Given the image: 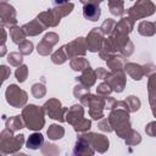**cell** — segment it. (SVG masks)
I'll list each match as a JSON object with an SVG mask.
<instances>
[{
	"label": "cell",
	"instance_id": "obj_1",
	"mask_svg": "<svg viewBox=\"0 0 156 156\" xmlns=\"http://www.w3.org/2000/svg\"><path fill=\"white\" fill-rule=\"evenodd\" d=\"M107 118L111 123L112 130L117 134V136L126 139L132 132L129 111L124 108H112Z\"/></svg>",
	"mask_w": 156,
	"mask_h": 156
},
{
	"label": "cell",
	"instance_id": "obj_2",
	"mask_svg": "<svg viewBox=\"0 0 156 156\" xmlns=\"http://www.w3.org/2000/svg\"><path fill=\"white\" fill-rule=\"evenodd\" d=\"M73 9H74V5L72 2L54 6L52 9H48L46 11L40 12L37 16V18H39L46 27H56V26H58L61 18L68 16Z\"/></svg>",
	"mask_w": 156,
	"mask_h": 156
},
{
	"label": "cell",
	"instance_id": "obj_3",
	"mask_svg": "<svg viewBox=\"0 0 156 156\" xmlns=\"http://www.w3.org/2000/svg\"><path fill=\"white\" fill-rule=\"evenodd\" d=\"M45 111L43 106H37L33 104H29L23 107L22 110V117L24 121V124L30 130H40L45 126Z\"/></svg>",
	"mask_w": 156,
	"mask_h": 156
},
{
	"label": "cell",
	"instance_id": "obj_4",
	"mask_svg": "<svg viewBox=\"0 0 156 156\" xmlns=\"http://www.w3.org/2000/svg\"><path fill=\"white\" fill-rule=\"evenodd\" d=\"M24 144V135L17 134L13 135V130L5 128L0 133V154H17Z\"/></svg>",
	"mask_w": 156,
	"mask_h": 156
},
{
	"label": "cell",
	"instance_id": "obj_5",
	"mask_svg": "<svg viewBox=\"0 0 156 156\" xmlns=\"http://www.w3.org/2000/svg\"><path fill=\"white\" fill-rule=\"evenodd\" d=\"M155 11L156 6L151 0H136V2L127 10V15L136 21L154 15Z\"/></svg>",
	"mask_w": 156,
	"mask_h": 156
},
{
	"label": "cell",
	"instance_id": "obj_6",
	"mask_svg": "<svg viewBox=\"0 0 156 156\" xmlns=\"http://www.w3.org/2000/svg\"><path fill=\"white\" fill-rule=\"evenodd\" d=\"M5 98L10 106L15 108L24 107L28 101V94L17 84H10L5 90Z\"/></svg>",
	"mask_w": 156,
	"mask_h": 156
},
{
	"label": "cell",
	"instance_id": "obj_7",
	"mask_svg": "<svg viewBox=\"0 0 156 156\" xmlns=\"http://www.w3.org/2000/svg\"><path fill=\"white\" fill-rule=\"evenodd\" d=\"M43 108L50 118H52L55 121H58V122H66L65 117H66V112H67L68 108L63 107L58 99H55V98L49 99L48 101L44 102Z\"/></svg>",
	"mask_w": 156,
	"mask_h": 156
},
{
	"label": "cell",
	"instance_id": "obj_8",
	"mask_svg": "<svg viewBox=\"0 0 156 156\" xmlns=\"http://www.w3.org/2000/svg\"><path fill=\"white\" fill-rule=\"evenodd\" d=\"M63 46H65V50H66L68 58H73L77 56H84L87 54V50H88L87 40L83 37H78L74 40L65 44Z\"/></svg>",
	"mask_w": 156,
	"mask_h": 156
},
{
	"label": "cell",
	"instance_id": "obj_9",
	"mask_svg": "<svg viewBox=\"0 0 156 156\" xmlns=\"http://www.w3.org/2000/svg\"><path fill=\"white\" fill-rule=\"evenodd\" d=\"M83 134L88 141L90 143V145L93 146V149L99 152V154H104L108 150L110 146V141L108 138L104 134H99V133H91V132H87V133H80Z\"/></svg>",
	"mask_w": 156,
	"mask_h": 156
},
{
	"label": "cell",
	"instance_id": "obj_10",
	"mask_svg": "<svg viewBox=\"0 0 156 156\" xmlns=\"http://www.w3.org/2000/svg\"><path fill=\"white\" fill-rule=\"evenodd\" d=\"M0 22H1V27L11 28L13 26H17L15 7L4 1L0 2Z\"/></svg>",
	"mask_w": 156,
	"mask_h": 156
},
{
	"label": "cell",
	"instance_id": "obj_11",
	"mask_svg": "<svg viewBox=\"0 0 156 156\" xmlns=\"http://www.w3.org/2000/svg\"><path fill=\"white\" fill-rule=\"evenodd\" d=\"M60 38L58 34L55 32H49L44 35V38L39 41V44L37 45V51L39 55L41 56H49L52 51V48L58 43Z\"/></svg>",
	"mask_w": 156,
	"mask_h": 156
},
{
	"label": "cell",
	"instance_id": "obj_12",
	"mask_svg": "<svg viewBox=\"0 0 156 156\" xmlns=\"http://www.w3.org/2000/svg\"><path fill=\"white\" fill-rule=\"evenodd\" d=\"M104 37H105V35H104V33L101 32L100 27L93 28V29L88 33V35H87V38H85L88 50H89L90 52H98V51H100L101 48H102L104 40H105Z\"/></svg>",
	"mask_w": 156,
	"mask_h": 156
},
{
	"label": "cell",
	"instance_id": "obj_13",
	"mask_svg": "<svg viewBox=\"0 0 156 156\" xmlns=\"http://www.w3.org/2000/svg\"><path fill=\"white\" fill-rule=\"evenodd\" d=\"M88 107H89V116L98 121V119H101L104 118V110H105V96H101V95H93L91 94V98H90V101L88 104Z\"/></svg>",
	"mask_w": 156,
	"mask_h": 156
},
{
	"label": "cell",
	"instance_id": "obj_14",
	"mask_svg": "<svg viewBox=\"0 0 156 156\" xmlns=\"http://www.w3.org/2000/svg\"><path fill=\"white\" fill-rule=\"evenodd\" d=\"M105 82H107L110 84V87L112 88V90L115 93H122L126 88V83H127V78H126V73L124 72H108L107 77L105 78Z\"/></svg>",
	"mask_w": 156,
	"mask_h": 156
},
{
	"label": "cell",
	"instance_id": "obj_15",
	"mask_svg": "<svg viewBox=\"0 0 156 156\" xmlns=\"http://www.w3.org/2000/svg\"><path fill=\"white\" fill-rule=\"evenodd\" d=\"M95 152L96 151L93 149V146L90 145L88 139L83 134L78 135L76 145L73 147V155H76V156H93Z\"/></svg>",
	"mask_w": 156,
	"mask_h": 156
},
{
	"label": "cell",
	"instance_id": "obj_16",
	"mask_svg": "<svg viewBox=\"0 0 156 156\" xmlns=\"http://www.w3.org/2000/svg\"><path fill=\"white\" fill-rule=\"evenodd\" d=\"M106 65L111 72H124V67L127 65V57L121 54H112L107 57Z\"/></svg>",
	"mask_w": 156,
	"mask_h": 156
},
{
	"label": "cell",
	"instance_id": "obj_17",
	"mask_svg": "<svg viewBox=\"0 0 156 156\" xmlns=\"http://www.w3.org/2000/svg\"><path fill=\"white\" fill-rule=\"evenodd\" d=\"M66 122L69 123L72 127L78 123L79 121H82L84 118V108L82 104H76L73 106H71L67 112H66Z\"/></svg>",
	"mask_w": 156,
	"mask_h": 156
},
{
	"label": "cell",
	"instance_id": "obj_18",
	"mask_svg": "<svg viewBox=\"0 0 156 156\" xmlns=\"http://www.w3.org/2000/svg\"><path fill=\"white\" fill-rule=\"evenodd\" d=\"M46 28L48 27L37 17L33 21H30V22H28V23L22 26V29H23V32L26 33L27 37H35V35L43 33Z\"/></svg>",
	"mask_w": 156,
	"mask_h": 156
},
{
	"label": "cell",
	"instance_id": "obj_19",
	"mask_svg": "<svg viewBox=\"0 0 156 156\" xmlns=\"http://www.w3.org/2000/svg\"><path fill=\"white\" fill-rule=\"evenodd\" d=\"M96 79H98L96 73H95V71H94L90 66L87 67L84 71H82V74H80V76L76 77L77 83L82 84L83 87H85V88H88V89L91 88V87L95 84Z\"/></svg>",
	"mask_w": 156,
	"mask_h": 156
},
{
	"label": "cell",
	"instance_id": "obj_20",
	"mask_svg": "<svg viewBox=\"0 0 156 156\" xmlns=\"http://www.w3.org/2000/svg\"><path fill=\"white\" fill-rule=\"evenodd\" d=\"M134 20L132 17H129L128 15L122 17L115 26V29L112 33H117V34H126L129 35V33L134 29Z\"/></svg>",
	"mask_w": 156,
	"mask_h": 156
},
{
	"label": "cell",
	"instance_id": "obj_21",
	"mask_svg": "<svg viewBox=\"0 0 156 156\" xmlns=\"http://www.w3.org/2000/svg\"><path fill=\"white\" fill-rule=\"evenodd\" d=\"M147 94H149V104H150V107H151L152 116L156 117V73H154L149 77Z\"/></svg>",
	"mask_w": 156,
	"mask_h": 156
},
{
	"label": "cell",
	"instance_id": "obj_22",
	"mask_svg": "<svg viewBox=\"0 0 156 156\" xmlns=\"http://www.w3.org/2000/svg\"><path fill=\"white\" fill-rule=\"evenodd\" d=\"M83 16L85 20H89L91 22H96L101 16V9L98 4L88 2L83 6Z\"/></svg>",
	"mask_w": 156,
	"mask_h": 156
},
{
	"label": "cell",
	"instance_id": "obj_23",
	"mask_svg": "<svg viewBox=\"0 0 156 156\" xmlns=\"http://www.w3.org/2000/svg\"><path fill=\"white\" fill-rule=\"evenodd\" d=\"M124 72H127V74L134 80H140L144 77L143 66L134 63V62H127V65L124 67Z\"/></svg>",
	"mask_w": 156,
	"mask_h": 156
},
{
	"label": "cell",
	"instance_id": "obj_24",
	"mask_svg": "<svg viewBox=\"0 0 156 156\" xmlns=\"http://www.w3.org/2000/svg\"><path fill=\"white\" fill-rule=\"evenodd\" d=\"M138 33L143 37H152L156 33V21H141L138 24Z\"/></svg>",
	"mask_w": 156,
	"mask_h": 156
},
{
	"label": "cell",
	"instance_id": "obj_25",
	"mask_svg": "<svg viewBox=\"0 0 156 156\" xmlns=\"http://www.w3.org/2000/svg\"><path fill=\"white\" fill-rule=\"evenodd\" d=\"M44 145V136L40 133H33L28 136L27 141H26V146L30 150H38L39 147L41 149V146Z\"/></svg>",
	"mask_w": 156,
	"mask_h": 156
},
{
	"label": "cell",
	"instance_id": "obj_26",
	"mask_svg": "<svg viewBox=\"0 0 156 156\" xmlns=\"http://www.w3.org/2000/svg\"><path fill=\"white\" fill-rule=\"evenodd\" d=\"M112 54H117V52H116V49H115V45H113L112 39L110 37H107V39L104 40V44H102L101 50L99 51V56H100V58H102V60L106 61L107 57L111 56Z\"/></svg>",
	"mask_w": 156,
	"mask_h": 156
},
{
	"label": "cell",
	"instance_id": "obj_27",
	"mask_svg": "<svg viewBox=\"0 0 156 156\" xmlns=\"http://www.w3.org/2000/svg\"><path fill=\"white\" fill-rule=\"evenodd\" d=\"M107 6L110 12L113 16H118V17H123L126 10H124V0H108L107 1Z\"/></svg>",
	"mask_w": 156,
	"mask_h": 156
},
{
	"label": "cell",
	"instance_id": "obj_28",
	"mask_svg": "<svg viewBox=\"0 0 156 156\" xmlns=\"http://www.w3.org/2000/svg\"><path fill=\"white\" fill-rule=\"evenodd\" d=\"M46 134H48V138L50 140H58L65 135V128L61 124L54 123V124L49 126V128L46 130Z\"/></svg>",
	"mask_w": 156,
	"mask_h": 156
},
{
	"label": "cell",
	"instance_id": "obj_29",
	"mask_svg": "<svg viewBox=\"0 0 156 156\" xmlns=\"http://www.w3.org/2000/svg\"><path fill=\"white\" fill-rule=\"evenodd\" d=\"M26 124H24V121H23V117L22 115H16V116H12L10 118L6 119V128L13 130V132H17L22 128H24Z\"/></svg>",
	"mask_w": 156,
	"mask_h": 156
},
{
	"label": "cell",
	"instance_id": "obj_30",
	"mask_svg": "<svg viewBox=\"0 0 156 156\" xmlns=\"http://www.w3.org/2000/svg\"><path fill=\"white\" fill-rule=\"evenodd\" d=\"M89 66H90V63L84 56H77V57L71 58V61H69V67L77 72H82Z\"/></svg>",
	"mask_w": 156,
	"mask_h": 156
},
{
	"label": "cell",
	"instance_id": "obj_31",
	"mask_svg": "<svg viewBox=\"0 0 156 156\" xmlns=\"http://www.w3.org/2000/svg\"><path fill=\"white\" fill-rule=\"evenodd\" d=\"M10 30H9V33H10V38H11V40L15 43V44H20V43H22L23 40H26V33L23 32V29H22V27H18V26H13V27H11V28H9Z\"/></svg>",
	"mask_w": 156,
	"mask_h": 156
},
{
	"label": "cell",
	"instance_id": "obj_32",
	"mask_svg": "<svg viewBox=\"0 0 156 156\" xmlns=\"http://www.w3.org/2000/svg\"><path fill=\"white\" fill-rule=\"evenodd\" d=\"M67 60H68V57H67L65 46H61L60 49H57L55 52L51 54V61H52L55 65H62V63H65Z\"/></svg>",
	"mask_w": 156,
	"mask_h": 156
},
{
	"label": "cell",
	"instance_id": "obj_33",
	"mask_svg": "<svg viewBox=\"0 0 156 156\" xmlns=\"http://www.w3.org/2000/svg\"><path fill=\"white\" fill-rule=\"evenodd\" d=\"M30 93L35 99H41L46 94V87L44 83H34L30 88Z\"/></svg>",
	"mask_w": 156,
	"mask_h": 156
},
{
	"label": "cell",
	"instance_id": "obj_34",
	"mask_svg": "<svg viewBox=\"0 0 156 156\" xmlns=\"http://www.w3.org/2000/svg\"><path fill=\"white\" fill-rule=\"evenodd\" d=\"M116 21L115 20H112V18H106L104 22H102V24L100 26V29H101V32L104 33V35H111L112 34V32H113V29H115V26H116Z\"/></svg>",
	"mask_w": 156,
	"mask_h": 156
},
{
	"label": "cell",
	"instance_id": "obj_35",
	"mask_svg": "<svg viewBox=\"0 0 156 156\" xmlns=\"http://www.w3.org/2000/svg\"><path fill=\"white\" fill-rule=\"evenodd\" d=\"M124 141H126V145H127V146H135V145H138V144L141 143V135H140L136 130L132 129V132H130L129 135L124 139Z\"/></svg>",
	"mask_w": 156,
	"mask_h": 156
},
{
	"label": "cell",
	"instance_id": "obj_36",
	"mask_svg": "<svg viewBox=\"0 0 156 156\" xmlns=\"http://www.w3.org/2000/svg\"><path fill=\"white\" fill-rule=\"evenodd\" d=\"M126 101H127V104H128V110H129V112H136V111L140 108L141 102H140V99H139L138 96H135V95H129V96H127Z\"/></svg>",
	"mask_w": 156,
	"mask_h": 156
},
{
	"label": "cell",
	"instance_id": "obj_37",
	"mask_svg": "<svg viewBox=\"0 0 156 156\" xmlns=\"http://www.w3.org/2000/svg\"><path fill=\"white\" fill-rule=\"evenodd\" d=\"M90 128H91V121L88 118H83L82 121H79L73 126V129L77 133H87Z\"/></svg>",
	"mask_w": 156,
	"mask_h": 156
},
{
	"label": "cell",
	"instance_id": "obj_38",
	"mask_svg": "<svg viewBox=\"0 0 156 156\" xmlns=\"http://www.w3.org/2000/svg\"><path fill=\"white\" fill-rule=\"evenodd\" d=\"M22 61H23V55L21 52L13 51L7 55V62L13 67H20L22 65Z\"/></svg>",
	"mask_w": 156,
	"mask_h": 156
},
{
	"label": "cell",
	"instance_id": "obj_39",
	"mask_svg": "<svg viewBox=\"0 0 156 156\" xmlns=\"http://www.w3.org/2000/svg\"><path fill=\"white\" fill-rule=\"evenodd\" d=\"M41 152L44 155H49V156H55L60 154V149L57 145L51 144V143H44V145L41 146Z\"/></svg>",
	"mask_w": 156,
	"mask_h": 156
},
{
	"label": "cell",
	"instance_id": "obj_40",
	"mask_svg": "<svg viewBox=\"0 0 156 156\" xmlns=\"http://www.w3.org/2000/svg\"><path fill=\"white\" fill-rule=\"evenodd\" d=\"M15 77L20 83L26 82V79L28 78V67L26 65H21L20 67H17L15 72Z\"/></svg>",
	"mask_w": 156,
	"mask_h": 156
},
{
	"label": "cell",
	"instance_id": "obj_41",
	"mask_svg": "<svg viewBox=\"0 0 156 156\" xmlns=\"http://www.w3.org/2000/svg\"><path fill=\"white\" fill-rule=\"evenodd\" d=\"M33 49H34L33 43L29 41V40H27V39L18 44V50H20V52L22 55H30L33 52Z\"/></svg>",
	"mask_w": 156,
	"mask_h": 156
},
{
	"label": "cell",
	"instance_id": "obj_42",
	"mask_svg": "<svg viewBox=\"0 0 156 156\" xmlns=\"http://www.w3.org/2000/svg\"><path fill=\"white\" fill-rule=\"evenodd\" d=\"M112 88L110 87V84L107 82H102L98 85L96 88V94L98 95H101V96H108L111 93H112Z\"/></svg>",
	"mask_w": 156,
	"mask_h": 156
},
{
	"label": "cell",
	"instance_id": "obj_43",
	"mask_svg": "<svg viewBox=\"0 0 156 156\" xmlns=\"http://www.w3.org/2000/svg\"><path fill=\"white\" fill-rule=\"evenodd\" d=\"M98 128L100 130H102V132H106V133L112 132V127H111V123H110L108 118H101V119H99Z\"/></svg>",
	"mask_w": 156,
	"mask_h": 156
},
{
	"label": "cell",
	"instance_id": "obj_44",
	"mask_svg": "<svg viewBox=\"0 0 156 156\" xmlns=\"http://www.w3.org/2000/svg\"><path fill=\"white\" fill-rule=\"evenodd\" d=\"M89 91V89L88 88H85V87H83L82 84H77L74 88H73V96L74 98H77V99H80L84 94H87Z\"/></svg>",
	"mask_w": 156,
	"mask_h": 156
},
{
	"label": "cell",
	"instance_id": "obj_45",
	"mask_svg": "<svg viewBox=\"0 0 156 156\" xmlns=\"http://www.w3.org/2000/svg\"><path fill=\"white\" fill-rule=\"evenodd\" d=\"M143 69H144V76L150 77L151 74L156 73V66L154 63H145L143 65Z\"/></svg>",
	"mask_w": 156,
	"mask_h": 156
},
{
	"label": "cell",
	"instance_id": "obj_46",
	"mask_svg": "<svg viewBox=\"0 0 156 156\" xmlns=\"http://www.w3.org/2000/svg\"><path fill=\"white\" fill-rule=\"evenodd\" d=\"M145 133L149 136H156V121H152L146 124L145 127Z\"/></svg>",
	"mask_w": 156,
	"mask_h": 156
},
{
	"label": "cell",
	"instance_id": "obj_47",
	"mask_svg": "<svg viewBox=\"0 0 156 156\" xmlns=\"http://www.w3.org/2000/svg\"><path fill=\"white\" fill-rule=\"evenodd\" d=\"M108 72H110V71H107V69L104 68V67H98V68L95 69V73H96L98 79H101V80H105V78L107 77Z\"/></svg>",
	"mask_w": 156,
	"mask_h": 156
},
{
	"label": "cell",
	"instance_id": "obj_48",
	"mask_svg": "<svg viewBox=\"0 0 156 156\" xmlns=\"http://www.w3.org/2000/svg\"><path fill=\"white\" fill-rule=\"evenodd\" d=\"M0 68H1V72H2V82H5V80L10 77V74H11V69H10L7 66H5V65H1Z\"/></svg>",
	"mask_w": 156,
	"mask_h": 156
},
{
	"label": "cell",
	"instance_id": "obj_49",
	"mask_svg": "<svg viewBox=\"0 0 156 156\" xmlns=\"http://www.w3.org/2000/svg\"><path fill=\"white\" fill-rule=\"evenodd\" d=\"M115 101H116V100H115L112 96H110V95H108V96H105V108L111 111V110H112V106H113V104H115Z\"/></svg>",
	"mask_w": 156,
	"mask_h": 156
},
{
	"label": "cell",
	"instance_id": "obj_50",
	"mask_svg": "<svg viewBox=\"0 0 156 156\" xmlns=\"http://www.w3.org/2000/svg\"><path fill=\"white\" fill-rule=\"evenodd\" d=\"M51 2L54 4V6H58V5L68 4V2H69V0H51Z\"/></svg>",
	"mask_w": 156,
	"mask_h": 156
},
{
	"label": "cell",
	"instance_id": "obj_51",
	"mask_svg": "<svg viewBox=\"0 0 156 156\" xmlns=\"http://www.w3.org/2000/svg\"><path fill=\"white\" fill-rule=\"evenodd\" d=\"M6 43V30L5 27H1V45H5Z\"/></svg>",
	"mask_w": 156,
	"mask_h": 156
},
{
	"label": "cell",
	"instance_id": "obj_52",
	"mask_svg": "<svg viewBox=\"0 0 156 156\" xmlns=\"http://www.w3.org/2000/svg\"><path fill=\"white\" fill-rule=\"evenodd\" d=\"M79 1H80L83 5H84V4H88V2H93V4H98V5H99V4L102 2L104 0H79Z\"/></svg>",
	"mask_w": 156,
	"mask_h": 156
},
{
	"label": "cell",
	"instance_id": "obj_53",
	"mask_svg": "<svg viewBox=\"0 0 156 156\" xmlns=\"http://www.w3.org/2000/svg\"><path fill=\"white\" fill-rule=\"evenodd\" d=\"M5 52H6V46L5 45H1V51H0V56H5Z\"/></svg>",
	"mask_w": 156,
	"mask_h": 156
},
{
	"label": "cell",
	"instance_id": "obj_54",
	"mask_svg": "<svg viewBox=\"0 0 156 156\" xmlns=\"http://www.w3.org/2000/svg\"><path fill=\"white\" fill-rule=\"evenodd\" d=\"M1 1H4V2H7V0H1Z\"/></svg>",
	"mask_w": 156,
	"mask_h": 156
},
{
	"label": "cell",
	"instance_id": "obj_55",
	"mask_svg": "<svg viewBox=\"0 0 156 156\" xmlns=\"http://www.w3.org/2000/svg\"><path fill=\"white\" fill-rule=\"evenodd\" d=\"M132 1H134V0H132Z\"/></svg>",
	"mask_w": 156,
	"mask_h": 156
}]
</instances>
